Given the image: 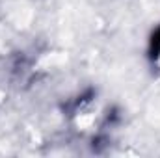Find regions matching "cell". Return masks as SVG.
Segmentation results:
<instances>
[{"mask_svg": "<svg viewBox=\"0 0 160 158\" xmlns=\"http://www.w3.org/2000/svg\"><path fill=\"white\" fill-rule=\"evenodd\" d=\"M153 56L160 58V28H158V32L153 36Z\"/></svg>", "mask_w": 160, "mask_h": 158, "instance_id": "1", "label": "cell"}]
</instances>
